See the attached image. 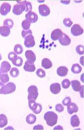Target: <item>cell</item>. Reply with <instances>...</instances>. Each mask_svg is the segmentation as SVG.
<instances>
[{"label":"cell","instance_id":"29","mask_svg":"<svg viewBox=\"0 0 84 130\" xmlns=\"http://www.w3.org/2000/svg\"><path fill=\"white\" fill-rule=\"evenodd\" d=\"M30 25H31V23L30 22L26 19L24 20L22 23V28H23V30H29V28H30Z\"/></svg>","mask_w":84,"mask_h":130},{"label":"cell","instance_id":"34","mask_svg":"<svg viewBox=\"0 0 84 130\" xmlns=\"http://www.w3.org/2000/svg\"><path fill=\"white\" fill-rule=\"evenodd\" d=\"M36 74L37 76L40 78H44L46 75L45 72L41 68H39L37 70L36 72Z\"/></svg>","mask_w":84,"mask_h":130},{"label":"cell","instance_id":"42","mask_svg":"<svg viewBox=\"0 0 84 130\" xmlns=\"http://www.w3.org/2000/svg\"><path fill=\"white\" fill-rule=\"evenodd\" d=\"M80 62L81 64V65H82V66H84V63H83V59L82 60V57L80 58Z\"/></svg>","mask_w":84,"mask_h":130},{"label":"cell","instance_id":"3","mask_svg":"<svg viewBox=\"0 0 84 130\" xmlns=\"http://www.w3.org/2000/svg\"><path fill=\"white\" fill-rule=\"evenodd\" d=\"M28 105L30 109L36 114L40 113L42 111V105L40 104L37 103L35 100H29Z\"/></svg>","mask_w":84,"mask_h":130},{"label":"cell","instance_id":"25","mask_svg":"<svg viewBox=\"0 0 84 130\" xmlns=\"http://www.w3.org/2000/svg\"><path fill=\"white\" fill-rule=\"evenodd\" d=\"M18 3H19V4H23L25 6V12H29L32 11V6L31 3L30 2H27V1H23V2H18Z\"/></svg>","mask_w":84,"mask_h":130},{"label":"cell","instance_id":"40","mask_svg":"<svg viewBox=\"0 0 84 130\" xmlns=\"http://www.w3.org/2000/svg\"><path fill=\"white\" fill-rule=\"evenodd\" d=\"M55 109L57 112H61L64 110V107L61 104H58L55 106Z\"/></svg>","mask_w":84,"mask_h":130},{"label":"cell","instance_id":"37","mask_svg":"<svg viewBox=\"0 0 84 130\" xmlns=\"http://www.w3.org/2000/svg\"><path fill=\"white\" fill-rule=\"evenodd\" d=\"M32 35V32L31 30L30 29H29L28 30H23L22 32V35L24 38H25L28 35Z\"/></svg>","mask_w":84,"mask_h":130},{"label":"cell","instance_id":"23","mask_svg":"<svg viewBox=\"0 0 84 130\" xmlns=\"http://www.w3.org/2000/svg\"><path fill=\"white\" fill-rule=\"evenodd\" d=\"M37 117L33 114H30L27 116L26 121L28 124L33 125L36 122Z\"/></svg>","mask_w":84,"mask_h":130},{"label":"cell","instance_id":"27","mask_svg":"<svg viewBox=\"0 0 84 130\" xmlns=\"http://www.w3.org/2000/svg\"><path fill=\"white\" fill-rule=\"evenodd\" d=\"M23 59L21 57L17 56L16 58L12 61V64H14L15 66L17 67H20L23 64Z\"/></svg>","mask_w":84,"mask_h":130},{"label":"cell","instance_id":"30","mask_svg":"<svg viewBox=\"0 0 84 130\" xmlns=\"http://www.w3.org/2000/svg\"><path fill=\"white\" fill-rule=\"evenodd\" d=\"M14 51L15 53L18 55L22 54L23 52V48L21 45H15L14 48Z\"/></svg>","mask_w":84,"mask_h":130},{"label":"cell","instance_id":"5","mask_svg":"<svg viewBox=\"0 0 84 130\" xmlns=\"http://www.w3.org/2000/svg\"><path fill=\"white\" fill-rule=\"evenodd\" d=\"M83 32L82 28L78 24H75L71 28V33L73 36H80L82 35Z\"/></svg>","mask_w":84,"mask_h":130},{"label":"cell","instance_id":"15","mask_svg":"<svg viewBox=\"0 0 84 130\" xmlns=\"http://www.w3.org/2000/svg\"><path fill=\"white\" fill-rule=\"evenodd\" d=\"M50 89L51 92L55 94H58L61 91V86L59 83H55L51 85Z\"/></svg>","mask_w":84,"mask_h":130},{"label":"cell","instance_id":"2","mask_svg":"<svg viewBox=\"0 0 84 130\" xmlns=\"http://www.w3.org/2000/svg\"><path fill=\"white\" fill-rule=\"evenodd\" d=\"M44 118L47 125L48 126L53 127L57 123L58 116L54 112L48 111L45 113Z\"/></svg>","mask_w":84,"mask_h":130},{"label":"cell","instance_id":"19","mask_svg":"<svg viewBox=\"0 0 84 130\" xmlns=\"http://www.w3.org/2000/svg\"><path fill=\"white\" fill-rule=\"evenodd\" d=\"M10 28L7 26L0 27V35L2 36L7 37L10 35Z\"/></svg>","mask_w":84,"mask_h":130},{"label":"cell","instance_id":"28","mask_svg":"<svg viewBox=\"0 0 84 130\" xmlns=\"http://www.w3.org/2000/svg\"><path fill=\"white\" fill-rule=\"evenodd\" d=\"M0 79L1 82L4 84H5L9 81L10 78L7 73H4V74H0Z\"/></svg>","mask_w":84,"mask_h":130},{"label":"cell","instance_id":"17","mask_svg":"<svg viewBox=\"0 0 84 130\" xmlns=\"http://www.w3.org/2000/svg\"><path fill=\"white\" fill-rule=\"evenodd\" d=\"M70 83H71L72 88L74 91L76 92L81 91L82 88V86L78 80H73L70 82Z\"/></svg>","mask_w":84,"mask_h":130},{"label":"cell","instance_id":"43","mask_svg":"<svg viewBox=\"0 0 84 130\" xmlns=\"http://www.w3.org/2000/svg\"><path fill=\"white\" fill-rule=\"evenodd\" d=\"M2 55H1V54H0V61H1V60H2Z\"/></svg>","mask_w":84,"mask_h":130},{"label":"cell","instance_id":"21","mask_svg":"<svg viewBox=\"0 0 84 130\" xmlns=\"http://www.w3.org/2000/svg\"><path fill=\"white\" fill-rule=\"evenodd\" d=\"M24 69L27 72H33L36 69V68L34 64H29L27 61H26L24 66Z\"/></svg>","mask_w":84,"mask_h":130},{"label":"cell","instance_id":"32","mask_svg":"<svg viewBox=\"0 0 84 130\" xmlns=\"http://www.w3.org/2000/svg\"><path fill=\"white\" fill-rule=\"evenodd\" d=\"M19 70L16 68H12L10 71V75L12 77H17L19 75Z\"/></svg>","mask_w":84,"mask_h":130},{"label":"cell","instance_id":"22","mask_svg":"<svg viewBox=\"0 0 84 130\" xmlns=\"http://www.w3.org/2000/svg\"><path fill=\"white\" fill-rule=\"evenodd\" d=\"M42 66L46 69H48L53 66V63L48 58H43L42 61Z\"/></svg>","mask_w":84,"mask_h":130},{"label":"cell","instance_id":"26","mask_svg":"<svg viewBox=\"0 0 84 130\" xmlns=\"http://www.w3.org/2000/svg\"><path fill=\"white\" fill-rule=\"evenodd\" d=\"M82 71V68L78 64H74L71 68V71L73 73L75 74L79 73Z\"/></svg>","mask_w":84,"mask_h":130},{"label":"cell","instance_id":"31","mask_svg":"<svg viewBox=\"0 0 84 130\" xmlns=\"http://www.w3.org/2000/svg\"><path fill=\"white\" fill-rule=\"evenodd\" d=\"M3 25L4 26H7L9 27L10 28H12L14 25V22L12 20L7 19L4 20Z\"/></svg>","mask_w":84,"mask_h":130},{"label":"cell","instance_id":"35","mask_svg":"<svg viewBox=\"0 0 84 130\" xmlns=\"http://www.w3.org/2000/svg\"><path fill=\"white\" fill-rule=\"evenodd\" d=\"M63 23L65 26L67 27H70L73 24V22H72L70 18H65L64 19L63 21Z\"/></svg>","mask_w":84,"mask_h":130},{"label":"cell","instance_id":"11","mask_svg":"<svg viewBox=\"0 0 84 130\" xmlns=\"http://www.w3.org/2000/svg\"><path fill=\"white\" fill-rule=\"evenodd\" d=\"M25 17L26 19L29 20L31 23H34L37 22L38 19L37 14L32 11L28 12V13L26 14Z\"/></svg>","mask_w":84,"mask_h":130},{"label":"cell","instance_id":"8","mask_svg":"<svg viewBox=\"0 0 84 130\" xmlns=\"http://www.w3.org/2000/svg\"><path fill=\"white\" fill-rule=\"evenodd\" d=\"M27 61L29 64H33L36 60V56L35 53L31 50H27L25 53Z\"/></svg>","mask_w":84,"mask_h":130},{"label":"cell","instance_id":"36","mask_svg":"<svg viewBox=\"0 0 84 130\" xmlns=\"http://www.w3.org/2000/svg\"><path fill=\"white\" fill-rule=\"evenodd\" d=\"M76 51L79 55H82L84 54V46L82 45H78L76 47Z\"/></svg>","mask_w":84,"mask_h":130},{"label":"cell","instance_id":"13","mask_svg":"<svg viewBox=\"0 0 84 130\" xmlns=\"http://www.w3.org/2000/svg\"><path fill=\"white\" fill-rule=\"evenodd\" d=\"M11 69V65L7 61H4L2 63L0 68V74L7 73Z\"/></svg>","mask_w":84,"mask_h":130},{"label":"cell","instance_id":"38","mask_svg":"<svg viewBox=\"0 0 84 130\" xmlns=\"http://www.w3.org/2000/svg\"><path fill=\"white\" fill-rule=\"evenodd\" d=\"M17 55L16 54L13 53V52H11V53H9L8 54V58L10 60V61H13V60L15 59V58H16L17 57Z\"/></svg>","mask_w":84,"mask_h":130},{"label":"cell","instance_id":"12","mask_svg":"<svg viewBox=\"0 0 84 130\" xmlns=\"http://www.w3.org/2000/svg\"><path fill=\"white\" fill-rule=\"evenodd\" d=\"M59 40L60 44L62 46H68L71 43V39L69 36L64 33H63Z\"/></svg>","mask_w":84,"mask_h":130},{"label":"cell","instance_id":"4","mask_svg":"<svg viewBox=\"0 0 84 130\" xmlns=\"http://www.w3.org/2000/svg\"><path fill=\"white\" fill-rule=\"evenodd\" d=\"M28 100H33L36 101L38 96V89L35 86H31L28 89Z\"/></svg>","mask_w":84,"mask_h":130},{"label":"cell","instance_id":"39","mask_svg":"<svg viewBox=\"0 0 84 130\" xmlns=\"http://www.w3.org/2000/svg\"><path fill=\"white\" fill-rule=\"evenodd\" d=\"M71 101V100L70 99V97H67L63 99L62 101V104L64 106H68L70 104Z\"/></svg>","mask_w":84,"mask_h":130},{"label":"cell","instance_id":"16","mask_svg":"<svg viewBox=\"0 0 84 130\" xmlns=\"http://www.w3.org/2000/svg\"><path fill=\"white\" fill-rule=\"evenodd\" d=\"M79 108L74 103H70L68 106V113L71 115L73 113H76L78 111Z\"/></svg>","mask_w":84,"mask_h":130},{"label":"cell","instance_id":"1","mask_svg":"<svg viewBox=\"0 0 84 130\" xmlns=\"http://www.w3.org/2000/svg\"><path fill=\"white\" fill-rule=\"evenodd\" d=\"M16 86L12 82H10L5 85L0 82V94H10L15 91Z\"/></svg>","mask_w":84,"mask_h":130},{"label":"cell","instance_id":"9","mask_svg":"<svg viewBox=\"0 0 84 130\" xmlns=\"http://www.w3.org/2000/svg\"><path fill=\"white\" fill-rule=\"evenodd\" d=\"M11 6L8 3H4L0 8V13L2 15H7L10 11Z\"/></svg>","mask_w":84,"mask_h":130},{"label":"cell","instance_id":"41","mask_svg":"<svg viewBox=\"0 0 84 130\" xmlns=\"http://www.w3.org/2000/svg\"><path fill=\"white\" fill-rule=\"evenodd\" d=\"M33 130H43L44 128L42 125H37L33 127Z\"/></svg>","mask_w":84,"mask_h":130},{"label":"cell","instance_id":"7","mask_svg":"<svg viewBox=\"0 0 84 130\" xmlns=\"http://www.w3.org/2000/svg\"><path fill=\"white\" fill-rule=\"evenodd\" d=\"M25 45L27 48L33 47L35 45V38L32 35H28L25 38Z\"/></svg>","mask_w":84,"mask_h":130},{"label":"cell","instance_id":"20","mask_svg":"<svg viewBox=\"0 0 84 130\" xmlns=\"http://www.w3.org/2000/svg\"><path fill=\"white\" fill-rule=\"evenodd\" d=\"M70 124L73 127H79L80 125V120L77 115H73L71 117L70 119Z\"/></svg>","mask_w":84,"mask_h":130},{"label":"cell","instance_id":"14","mask_svg":"<svg viewBox=\"0 0 84 130\" xmlns=\"http://www.w3.org/2000/svg\"><path fill=\"white\" fill-rule=\"evenodd\" d=\"M62 34L63 32L61 29H55L51 34V38L54 41L58 40L62 35Z\"/></svg>","mask_w":84,"mask_h":130},{"label":"cell","instance_id":"24","mask_svg":"<svg viewBox=\"0 0 84 130\" xmlns=\"http://www.w3.org/2000/svg\"><path fill=\"white\" fill-rule=\"evenodd\" d=\"M8 123L7 117L4 114L0 115V127H4L7 125Z\"/></svg>","mask_w":84,"mask_h":130},{"label":"cell","instance_id":"10","mask_svg":"<svg viewBox=\"0 0 84 130\" xmlns=\"http://www.w3.org/2000/svg\"><path fill=\"white\" fill-rule=\"evenodd\" d=\"M25 7L23 4H15L12 9V12L15 15H20L25 10Z\"/></svg>","mask_w":84,"mask_h":130},{"label":"cell","instance_id":"33","mask_svg":"<svg viewBox=\"0 0 84 130\" xmlns=\"http://www.w3.org/2000/svg\"><path fill=\"white\" fill-rule=\"evenodd\" d=\"M70 82L68 79H65L61 83L62 87L64 89H68L70 86Z\"/></svg>","mask_w":84,"mask_h":130},{"label":"cell","instance_id":"6","mask_svg":"<svg viewBox=\"0 0 84 130\" xmlns=\"http://www.w3.org/2000/svg\"><path fill=\"white\" fill-rule=\"evenodd\" d=\"M39 11L40 15L43 17H47L50 13L49 8L46 4H41L39 6Z\"/></svg>","mask_w":84,"mask_h":130},{"label":"cell","instance_id":"18","mask_svg":"<svg viewBox=\"0 0 84 130\" xmlns=\"http://www.w3.org/2000/svg\"><path fill=\"white\" fill-rule=\"evenodd\" d=\"M68 68L65 66H61L58 68L57 73L58 75L60 76H66L68 74Z\"/></svg>","mask_w":84,"mask_h":130}]
</instances>
